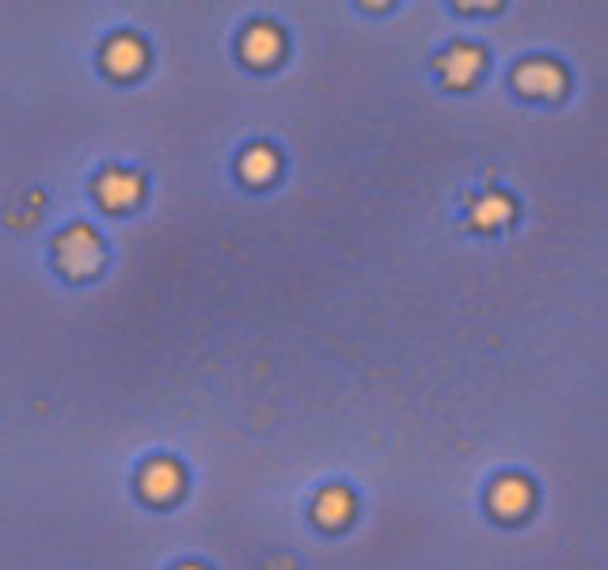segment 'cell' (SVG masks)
Here are the masks:
<instances>
[{
  "label": "cell",
  "mask_w": 608,
  "mask_h": 570,
  "mask_svg": "<svg viewBox=\"0 0 608 570\" xmlns=\"http://www.w3.org/2000/svg\"><path fill=\"white\" fill-rule=\"evenodd\" d=\"M57 266L73 278H88L103 266V244L88 225L69 228L61 240H57Z\"/></svg>",
  "instance_id": "6da1fadb"
},
{
  "label": "cell",
  "mask_w": 608,
  "mask_h": 570,
  "mask_svg": "<svg viewBox=\"0 0 608 570\" xmlns=\"http://www.w3.org/2000/svg\"><path fill=\"white\" fill-rule=\"evenodd\" d=\"M532 483L525 475H506V479H498L491 491V510L498 517H521V513L532 510Z\"/></svg>",
  "instance_id": "7a4b0ae2"
},
{
  "label": "cell",
  "mask_w": 608,
  "mask_h": 570,
  "mask_svg": "<svg viewBox=\"0 0 608 570\" xmlns=\"http://www.w3.org/2000/svg\"><path fill=\"white\" fill-rule=\"evenodd\" d=\"M517 88L529 95H559L567 88V73L559 69V65H551V61H529V65H521L517 73Z\"/></svg>",
  "instance_id": "3957f363"
},
{
  "label": "cell",
  "mask_w": 608,
  "mask_h": 570,
  "mask_svg": "<svg viewBox=\"0 0 608 570\" xmlns=\"http://www.w3.org/2000/svg\"><path fill=\"white\" fill-rule=\"evenodd\" d=\"M282 31L278 27H270V23H255V27H247L244 38H240V54L251 61V65H270V61H278L282 57Z\"/></svg>",
  "instance_id": "277c9868"
},
{
  "label": "cell",
  "mask_w": 608,
  "mask_h": 570,
  "mask_svg": "<svg viewBox=\"0 0 608 570\" xmlns=\"http://www.w3.org/2000/svg\"><path fill=\"white\" fill-rule=\"evenodd\" d=\"M141 491L149 494L152 502H171L175 494L183 491V468L175 460H152L149 468L141 472Z\"/></svg>",
  "instance_id": "5b68a950"
},
{
  "label": "cell",
  "mask_w": 608,
  "mask_h": 570,
  "mask_svg": "<svg viewBox=\"0 0 608 570\" xmlns=\"http://www.w3.org/2000/svg\"><path fill=\"white\" fill-rule=\"evenodd\" d=\"M479 69H483V50H475V46H453L441 57V73L453 88H468L479 76Z\"/></svg>",
  "instance_id": "8992f818"
},
{
  "label": "cell",
  "mask_w": 608,
  "mask_h": 570,
  "mask_svg": "<svg viewBox=\"0 0 608 570\" xmlns=\"http://www.w3.org/2000/svg\"><path fill=\"white\" fill-rule=\"evenodd\" d=\"M141 198V179L130 171H107L99 179V202L107 209H130Z\"/></svg>",
  "instance_id": "52a82bcc"
},
{
  "label": "cell",
  "mask_w": 608,
  "mask_h": 570,
  "mask_svg": "<svg viewBox=\"0 0 608 570\" xmlns=\"http://www.w3.org/2000/svg\"><path fill=\"white\" fill-rule=\"evenodd\" d=\"M103 65L111 69L114 76H133L141 65H145V46L133 35H122L107 42V54H103Z\"/></svg>",
  "instance_id": "ba28073f"
},
{
  "label": "cell",
  "mask_w": 608,
  "mask_h": 570,
  "mask_svg": "<svg viewBox=\"0 0 608 570\" xmlns=\"http://www.w3.org/2000/svg\"><path fill=\"white\" fill-rule=\"evenodd\" d=\"M350 513H354V494L346 491V487H327V491L316 498V521H320V525L339 529V525L350 521Z\"/></svg>",
  "instance_id": "9c48e42d"
},
{
  "label": "cell",
  "mask_w": 608,
  "mask_h": 570,
  "mask_svg": "<svg viewBox=\"0 0 608 570\" xmlns=\"http://www.w3.org/2000/svg\"><path fill=\"white\" fill-rule=\"evenodd\" d=\"M240 175H244L247 183H270L274 175H278V152L270 149V145H255V149H247L240 156Z\"/></svg>",
  "instance_id": "30bf717a"
},
{
  "label": "cell",
  "mask_w": 608,
  "mask_h": 570,
  "mask_svg": "<svg viewBox=\"0 0 608 570\" xmlns=\"http://www.w3.org/2000/svg\"><path fill=\"white\" fill-rule=\"evenodd\" d=\"M510 217H513V206L506 194H487V198L475 206V225L479 228H498L506 225Z\"/></svg>",
  "instance_id": "8fae6325"
},
{
  "label": "cell",
  "mask_w": 608,
  "mask_h": 570,
  "mask_svg": "<svg viewBox=\"0 0 608 570\" xmlns=\"http://www.w3.org/2000/svg\"><path fill=\"white\" fill-rule=\"evenodd\" d=\"M183 570H202V567H183Z\"/></svg>",
  "instance_id": "7c38bea8"
}]
</instances>
